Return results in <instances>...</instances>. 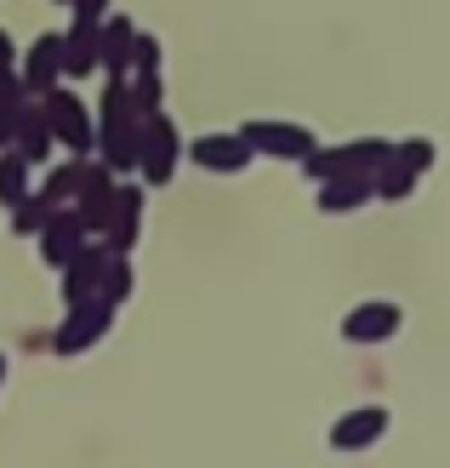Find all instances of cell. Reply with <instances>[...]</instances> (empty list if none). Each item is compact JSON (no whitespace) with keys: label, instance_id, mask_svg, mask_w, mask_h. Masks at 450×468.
<instances>
[{"label":"cell","instance_id":"cell-1","mask_svg":"<svg viewBox=\"0 0 450 468\" xmlns=\"http://www.w3.org/2000/svg\"><path fill=\"white\" fill-rule=\"evenodd\" d=\"M40 114H46V126H52L58 144L75 149V160H86L91 149H98V126H91L86 103H80L68 86H52V91H46V98H40Z\"/></svg>","mask_w":450,"mask_h":468},{"label":"cell","instance_id":"cell-2","mask_svg":"<svg viewBox=\"0 0 450 468\" xmlns=\"http://www.w3.org/2000/svg\"><path fill=\"white\" fill-rule=\"evenodd\" d=\"M240 137L251 144V154H274V160H302V154H314V132L297 126V121H246Z\"/></svg>","mask_w":450,"mask_h":468},{"label":"cell","instance_id":"cell-3","mask_svg":"<svg viewBox=\"0 0 450 468\" xmlns=\"http://www.w3.org/2000/svg\"><path fill=\"white\" fill-rule=\"evenodd\" d=\"M114 189H120V183H114V172L103 166V160H86V166H80V195H75V218L86 223V234L109 223V212H114Z\"/></svg>","mask_w":450,"mask_h":468},{"label":"cell","instance_id":"cell-4","mask_svg":"<svg viewBox=\"0 0 450 468\" xmlns=\"http://www.w3.org/2000/svg\"><path fill=\"white\" fill-rule=\"evenodd\" d=\"M177 126L165 121V114H149L143 121V149H137V172H143L149 183H165L172 177V166H177Z\"/></svg>","mask_w":450,"mask_h":468},{"label":"cell","instance_id":"cell-5","mask_svg":"<svg viewBox=\"0 0 450 468\" xmlns=\"http://www.w3.org/2000/svg\"><path fill=\"white\" fill-rule=\"evenodd\" d=\"M109 303L103 297H91V303H75V309H68V320H63V332H52V348L58 355H80V348H91L103 337V325H109Z\"/></svg>","mask_w":450,"mask_h":468},{"label":"cell","instance_id":"cell-6","mask_svg":"<svg viewBox=\"0 0 450 468\" xmlns=\"http://www.w3.org/2000/svg\"><path fill=\"white\" fill-rule=\"evenodd\" d=\"M137 223H143V189H131V183H120L114 189V212H109V223H103V251L109 257H131V246H137Z\"/></svg>","mask_w":450,"mask_h":468},{"label":"cell","instance_id":"cell-7","mask_svg":"<svg viewBox=\"0 0 450 468\" xmlns=\"http://www.w3.org/2000/svg\"><path fill=\"white\" fill-rule=\"evenodd\" d=\"M17 80H23L29 98H46V91L63 80V35H40L29 52H23V75Z\"/></svg>","mask_w":450,"mask_h":468},{"label":"cell","instance_id":"cell-8","mask_svg":"<svg viewBox=\"0 0 450 468\" xmlns=\"http://www.w3.org/2000/svg\"><path fill=\"white\" fill-rule=\"evenodd\" d=\"M188 154H194V166H205V172H246L251 166V144L240 132H205V137L188 144Z\"/></svg>","mask_w":450,"mask_h":468},{"label":"cell","instance_id":"cell-9","mask_svg":"<svg viewBox=\"0 0 450 468\" xmlns=\"http://www.w3.org/2000/svg\"><path fill=\"white\" fill-rule=\"evenodd\" d=\"M86 246H91V240H86V223H80L75 212H52V218H46V229H40V257H46V263L68 269Z\"/></svg>","mask_w":450,"mask_h":468},{"label":"cell","instance_id":"cell-10","mask_svg":"<svg viewBox=\"0 0 450 468\" xmlns=\"http://www.w3.org/2000/svg\"><path fill=\"white\" fill-rule=\"evenodd\" d=\"M382 434H388V411H382V406H353V411L337 417L330 446H337V452H365V446H376Z\"/></svg>","mask_w":450,"mask_h":468},{"label":"cell","instance_id":"cell-11","mask_svg":"<svg viewBox=\"0 0 450 468\" xmlns=\"http://www.w3.org/2000/svg\"><path fill=\"white\" fill-rule=\"evenodd\" d=\"M399 325H405L399 303H360V309H348L342 337H348V343H388Z\"/></svg>","mask_w":450,"mask_h":468},{"label":"cell","instance_id":"cell-12","mask_svg":"<svg viewBox=\"0 0 450 468\" xmlns=\"http://www.w3.org/2000/svg\"><path fill=\"white\" fill-rule=\"evenodd\" d=\"M131 40H137L131 17L109 12L98 23V69H109V75H131Z\"/></svg>","mask_w":450,"mask_h":468},{"label":"cell","instance_id":"cell-13","mask_svg":"<svg viewBox=\"0 0 450 468\" xmlns=\"http://www.w3.org/2000/svg\"><path fill=\"white\" fill-rule=\"evenodd\" d=\"M319 212H330V218H342V212H360L365 200H376V183H371V172H342V177H330V183H319Z\"/></svg>","mask_w":450,"mask_h":468},{"label":"cell","instance_id":"cell-14","mask_svg":"<svg viewBox=\"0 0 450 468\" xmlns=\"http://www.w3.org/2000/svg\"><path fill=\"white\" fill-rule=\"evenodd\" d=\"M63 274H68V280H63V297H68V309H75V303H91V297L103 292L109 251H103V246H86V251H80V257H75V263H68Z\"/></svg>","mask_w":450,"mask_h":468},{"label":"cell","instance_id":"cell-15","mask_svg":"<svg viewBox=\"0 0 450 468\" xmlns=\"http://www.w3.org/2000/svg\"><path fill=\"white\" fill-rule=\"evenodd\" d=\"M12 144H17V154L29 160V166L52 154V144H58V137H52V126H46V114H40V103H35V98L23 103L17 114H12Z\"/></svg>","mask_w":450,"mask_h":468},{"label":"cell","instance_id":"cell-16","mask_svg":"<svg viewBox=\"0 0 450 468\" xmlns=\"http://www.w3.org/2000/svg\"><path fill=\"white\" fill-rule=\"evenodd\" d=\"M98 144H103V166H109L114 177H126V172H137V149H143V121L103 126V132H98Z\"/></svg>","mask_w":450,"mask_h":468},{"label":"cell","instance_id":"cell-17","mask_svg":"<svg viewBox=\"0 0 450 468\" xmlns=\"http://www.w3.org/2000/svg\"><path fill=\"white\" fill-rule=\"evenodd\" d=\"M98 69V23H80L63 35V75H91Z\"/></svg>","mask_w":450,"mask_h":468},{"label":"cell","instance_id":"cell-18","mask_svg":"<svg viewBox=\"0 0 450 468\" xmlns=\"http://www.w3.org/2000/svg\"><path fill=\"white\" fill-rule=\"evenodd\" d=\"M29 160H23L17 149L12 154H0V200H6V206H23V200H29L35 189H29Z\"/></svg>","mask_w":450,"mask_h":468},{"label":"cell","instance_id":"cell-19","mask_svg":"<svg viewBox=\"0 0 450 468\" xmlns=\"http://www.w3.org/2000/svg\"><path fill=\"white\" fill-rule=\"evenodd\" d=\"M80 166H86V160H68V166H58L52 177H46V189H40V200L52 206V212H58L63 200H75V195H80Z\"/></svg>","mask_w":450,"mask_h":468},{"label":"cell","instance_id":"cell-20","mask_svg":"<svg viewBox=\"0 0 450 468\" xmlns=\"http://www.w3.org/2000/svg\"><path fill=\"white\" fill-rule=\"evenodd\" d=\"M371 183H376V200H405L416 189V177L405 166H393V160H382V166L371 172Z\"/></svg>","mask_w":450,"mask_h":468},{"label":"cell","instance_id":"cell-21","mask_svg":"<svg viewBox=\"0 0 450 468\" xmlns=\"http://www.w3.org/2000/svg\"><path fill=\"white\" fill-rule=\"evenodd\" d=\"M393 166H405L411 177H422V172H428L434 166V144H428V137H405V144H393Z\"/></svg>","mask_w":450,"mask_h":468},{"label":"cell","instance_id":"cell-22","mask_svg":"<svg viewBox=\"0 0 450 468\" xmlns=\"http://www.w3.org/2000/svg\"><path fill=\"white\" fill-rule=\"evenodd\" d=\"M126 292H131V263H126V257H109V274H103V303H109V309H120V303H126Z\"/></svg>","mask_w":450,"mask_h":468},{"label":"cell","instance_id":"cell-23","mask_svg":"<svg viewBox=\"0 0 450 468\" xmlns=\"http://www.w3.org/2000/svg\"><path fill=\"white\" fill-rule=\"evenodd\" d=\"M131 114L137 121L160 114V75H131Z\"/></svg>","mask_w":450,"mask_h":468},{"label":"cell","instance_id":"cell-24","mask_svg":"<svg viewBox=\"0 0 450 468\" xmlns=\"http://www.w3.org/2000/svg\"><path fill=\"white\" fill-rule=\"evenodd\" d=\"M46 218H52V206H46L40 195H29L23 206H12V229H17V234H40Z\"/></svg>","mask_w":450,"mask_h":468},{"label":"cell","instance_id":"cell-25","mask_svg":"<svg viewBox=\"0 0 450 468\" xmlns=\"http://www.w3.org/2000/svg\"><path fill=\"white\" fill-rule=\"evenodd\" d=\"M131 75H160V40L143 35V29L131 40Z\"/></svg>","mask_w":450,"mask_h":468},{"label":"cell","instance_id":"cell-26","mask_svg":"<svg viewBox=\"0 0 450 468\" xmlns=\"http://www.w3.org/2000/svg\"><path fill=\"white\" fill-rule=\"evenodd\" d=\"M68 6H75L80 23H103L109 17V0H68Z\"/></svg>","mask_w":450,"mask_h":468},{"label":"cell","instance_id":"cell-27","mask_svg":"<svg viewBox=\"0 0 450 468\" xmlns=\"http://www.w3.org/2000/svg\"><path fill=\"white\" fill-rule=\"evenodd\" d=\"M12 58H17V52H12V35L0 29V69H12Z\"/></svg>","mask_w":450,"mask_h":468},{"label":"cell","instance_id":"cell-28","mask_svg":"<svg viewBox=\"0 0 450 468\" xmlns=\"http://www.w3.org/2000/svg\"><path fill=\"white\" fill-rule=\"evenodd\" d=\"M0 383H6V355H0Z\"/></svg>","mask_w":450,"mask_h":468},{"label":"cell","instance_id":"cell-29","mask_svg":"<svg viewBox=\"0 0 450 468\" xmlns=\"http://www.w3.org/2000/svg\"><path fill=\"white\" fill-rule=\"evenodd\" d=\"M63 6H68V0H63Z\"/></svg>","mask_w":450,"mask_h":468}]
</instances>
